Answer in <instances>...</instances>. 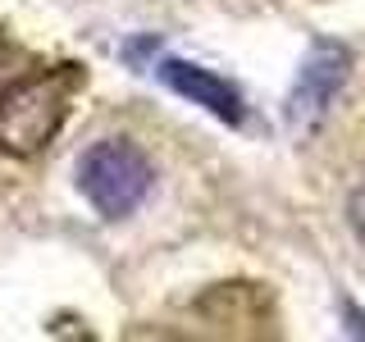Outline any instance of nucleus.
Listing matches in <instances>:
<instances>
[{
  "instance_id": "nucleus-3",
  "label": "nucleus",
  "mask_w": 365,
  "mask_h": 342,
  "mask_svg": "<svg viewBox=\"0 0 365 342\" xmlns=\"http://www.w3.org/2000/svg\"><path fill=\"white\" fill-rule=\"evenodd\" d=\"M347 68H351V55L334 41H315L311 55L297 68V83L288 91V128H311L329 114V105L338 100L342 83H347Z\"/></svg>"
},
{
  "instance_id": "nucleus-4",
  "label": "nucleus",
  "mask_w": 365,
  "mask_h": 342,
  "mask_svg": "<svg viewBox=\"0 0 365 342\" xmlns=\"http://www.w3.org/2000/svg\"><path fill=\"white\" fill-rule=\"evenodd\" d=\"M155 73H160V83H169L178 96H187L192 105L210 110L215 119H224V123H242L247 119L242 91L228 83V78L210 73V68L187 64V60H155Z\"/></svg>"
},
{
  "instance_id": "nucleus-1",
  "label": "nucleus",
  "mask_w": 365,
  "mask_h": 342,
  "mask_svg": "<svg viewBox=\"0 0 365 342\" xmlns=\"http://www.w3.org/2000/svg\"><path fill=\"white\" fill-rule=\"evenodd\" d=\"M73 87H78L73 64L37 68V73H23L19 83H9L0 91V151L37 155L60 133Z\"/></svg>"
},
{
  "instance_id": "nucleus-5",
  "label": "nucleus",
  "mask_w": 365,
  "mask_h": 342,
  "mask_svg": "<svg viewBox=\"0 0 365 342\" xmlns=\"http://www.w3.org/2000/svg\"><path fill=\"white\" fill-rule=\"evenodd\" d=\"M347 219H351V228H356V237L365 242V178H361V187L351 192V201H347Z\"/></svg>"
},
{
  "instance_id": "nucleus-2",
  "label": "nucleus",
  "mask_w": 365,
  "mask_h": 342,
  "mask_svg": "<svg viewBox=\"0 0 365 342\" xmlns=\"http://www.w3.org/2000/svg\"><path fill=\"white\" fill-rule=\"evenodd\" d=\"M151 160H146L128 137H106V142L87 146L83 160H78V187L83 197L96 205L106 219H123L151 192Z\"/></svg>"
},
{
  "instance_id": "nucleus-6",
  "label": "nucleus",
  "mask_w": 365,
  "mask_h": 342,
  "mask_svg": "<svg viewBox=\"0 0 365 342\" xmlns=\"http://www.w3.org/2000/svg\"><path fill=\"white\" fill-rule=\"evenodd\" d=\"M342 311H347V319H351V333H361V338H365V315H361V311H356L351 301L342 306Z\"/></svg>"
}]
</instances>
